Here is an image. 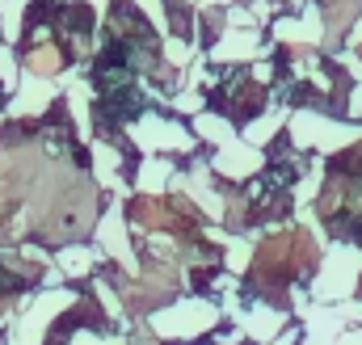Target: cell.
Masks as SVG:
<instances>
[{"mask_svg":"<svg viewBox=\"0 0 362 345\" xmlns=\"http://www.w3.org/2000/svg\"><path fill=\"white\" fill-rule=\"evenodd\" d=\"M350 17H354V0H337V4H329V25H333V30H346Z\"/></svg>","mask_w":362,"mask_h":345,"instance_id":"obj_1","label":"cell"}]
</instances>
